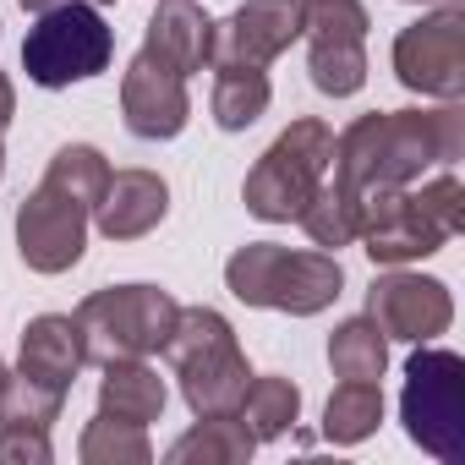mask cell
<instances>
[{
  "instance_id": "cell-30",
  "label": "cell",
  "mask_w": 465,
  "mask_h": 465,
  "mask_svg": "<svg viewBox=\"0 0 465 465\" xmlns=\"http://www.w3.org/2000/svg\"><path fill=\"white\" fill-rule=\"evenodd\" d=\"M0 372H6V367H0Z\"/></svg>"
},
{
  "instance_id": "cell-3",
  "label": "cell",
  "mask_w": 465,
  "mask_h": 465,
  "mask_svg": "<svg viewBox=\"0 0 465 465\" xmlns=\"http://www.w3.org/2000/svg\"><path fill=\"white\" fill-rule=\"evenodd\" d=\"M465 230V186L443 170L421 192L405 186H372L361 192L356 213V242L367 247L372 263H416L432 258L443 242Z\"/></svg>"
},
{
  "instance_id": "cell-16",
  "label": "cell",
  "mask_w": 465,
  "mask_h": 465,
  "mask_svg": "<svg viewBox=\"0 0 465 465\" xmlns=\"http://www.w3.org/2000/svg\"><path fill=\"white\" fill-rule=\"evenodd\" d=\"M83 334H77V318H61V312H45L23 329V361L17 372L50 394H72V378L83 372Z\"/></svg>"
},
{
  "instance_id": "cell-15",
  "label": "cell",
  "mask_w": 465,
  "mask_h": 465,
  "mask_svg": "<svg viewBox=\"0 0 465 465\" xmlns=\"http://www.w3.org/2000/svg\"><path fill=\"white\" fill-rule=\"evenodd\" d=\"M170 213V186L153 170H110L104 197L94 208V224L110 242H137Z\"/></svg>"
},
{
  "instance_id": "cell-24",
  "label": "cell",
  "mask_w": 465,
  "mask_h": 465,
  "mask_svg": "<svg viewBox=\"0 0 465 465\" xmlns=\"http://www.w3.org/2000/svg\"><path fill=\"white\" fill-rule=\"evenodd\" d=\"M153 449H148V432L137 421H121V416H94L88 432H83V465H148Z\"/></svg>"
},
{
  "instance_id": "cell-22",
  "label": "cell",
  "mask_w": 465,
  "mask_h": 465,
  "mask_svg": "<svg viewBox=\"0 0 465 465\" xmlns=\"http://www.w3.org/2000/svg\"><path fill=\"white\" fill-rule=\"evenodd\" d=\"M329 367H334V378L378 383L383 367H389V334L372 318H345L334 329V340H329Z\"/></svg>"
},
{
  "instance_id": "cell-5",
  "label": "cell",
  "mask_w": 465,
  "mask_h": 465,
  "mask_svg": "<svg viewBox=\"0 0 465 465\" xmlns=\"http://www.w3.org/2000/svg\"><path fill=\"white\" fill-rule=\"evenodd\" d=\"M224 285L247 307L312 318V312L334 307V296L345 285V269L329 252H291V247H274V242H247L242 252H230Z\"/></svg>"
},
{
  "instance_id": "cell-6",
  "label": "cell",
  "mask_w": 465,
  "mask_h": 465,
  "mask_svg": "<svg viewBox=\"0 0 465 465\" xmlns=\"http://www.w3.org/2000/svg\"><path fill=\"white\" fill-rule=\"evenodd\" d=\"M329 159H334V132L318 121V115H302L291 121L269 148L263 159L247 170V213L269 219V224H291L302 219V208L318 197V186L329 181Z\"/></svg>"
},
{
  "instance_id": "cell-8",
  "label": "cell",
  "mask_w": 465,
  "mask_h": 465,
  "mask_svg": "<svg viewBox=\"0 0 465 465\" xmlns=\"http://www.w3.org/2000/svg\"><path fill=\"white\" fill-rule=\"evenodd\" d=\"M175 296L159 285H110L94 291L77 307V334H83V356L88 361H126V356H148L164 351L170 329H175Z\"/></svg>"
},
{
  "instance_id": "cell-18",
  "label": "cell",
  "mask_w": 465,
  "mask_h": 465,
  "mask_svg": "<svg viewBox=\"0 0 465 465\" xmlns=\"http://www.w3.org/2000/svg\"><path fill=\"white\" fill-rule=\"evenodd\" d=\"M164 378L143 361V356H126V361H104V383H99V411L104 416H121V421H159L164 416Z\"/></svg>"
},
{
  "instance_id": "cell-9",
  "label": "cell",
  "mask_w": 465,
  "mask_h": 465,
  "mask_svg": "<svg viewBox=\"0 0 465 465\" xmlns=\"http://www.w3.org/2000/svg\"><path fill=\"white\" fill-rule=\"evenodd\" d=\"M110 55H115V34L88 0H66V6L39 12V23L23 39V72L39 88L88 83L110 66Z\"/></svg>"
},
{
  "instance_id": "cell-28",
  "label": "cell",
  "mask_w": 465,
  "mask_h": 465,
  "mask_svg": "<svg viewBox=\"0 0 465 465\" xmlns=\"http://www.w3.org/2000/svg\"><path fill=\"white\" fill-rule=\"evenodd\" d=\"M17 115V94H12V77L0 72V175H6V126Z\"/></svg>"
},
{
  "instance_id": "cell-2",
  "label": "cell",
  "mask_w": 465,
  "mask_h": 465,
  "mask_svg": "<svg viewBox=\"0 0 465 465\" xmlns=\"http://www.w3.org/2000/svg\"><path fill=\"white\" fill-rule=\"evenodd\" d=\"M104 181H110V164L88 143H66L50 159L45 181L17 208V252L34 274H66L83 258Z\"/></svg>"
},
{
  "instance_id": "cell-27",
  "label": "cell",
  "mask_w": 465,
  "mask_h": 465,
  "mask_svg": "<svg viewBox=\"0 0 465 465\" xmlns=\"http://www.w3.org/2000/svg\"><path fill=\"white\" fill-rule=\"evenodd\" d=\"M0 465H50L45 427H0Z\"/></svg>"
},
{
  "instance_id": "cell-12",
  "label": "cell",
  "mask_w": 465,
  "mask_h": 465,
  "mask_svg": "<svg viewBox=\"0 0 465 465\" xmlns=\"http://www.w3.org/2000/svg\"><path fill=\"white\" fill-rule=\"evenodd\" d=\"M302 39V0H247L224 23H213V66H269Z\"/></svg>"
},
{
  "instance_id": "cell-17",
  "label": "cell",
  "mask_w": 465,
  "mask_h": 465,
  "mask_svg": "<svg viewBox=\"0 0 465 465\" xmlns=\"http://www.w3.org/2000/svg\"><path fill=\"white\" fill-rule=\"evenodd\" d=\"M208 39H213V23L203 17L197 0H159L143 50H148L153 61H164L170 72L192 77V72L208 66Z\"/></svg>"
},
{
  "instance_id": "cell-13",
  "label": "cell",
  "mask_w": 465,
  "mask_h": 465,
  "mask_svg": "<svg viewBox=\"0 0 465 465\" xmlns=\"http://www.w3.org/2000/svg\"><path fill=\"white\" fill-rule=\"evenodd\" d=\"M367 318L389 340L427 345V340H438L454 323V302H449V291L438 280H421V274H378L372 291H367Z\"/></svg>"
},
{
  "instance_id": "cell-7",
  "label": "cell",
  "mask_w": 465,
  "mask_h": 465,
  "mask_svg": "<svg viewBox=\"0 0 465 465\" xmlns=\"http://www.w3.org/2000/svg\"><path fill=\"white\" fill-rule=\"evenodd\" d=\"M400 416L411 443H421L443 465H465V361L454 351H438L432 340L416 345V356L405 361Z\"/></svg>"
},
{
  "instance_id": "cell-20",
  "label": "cell",
  "mask_w": 465,
  "mask_h": 465,
  "mask_svg": "<svg viewBox=\"0 0 465 465\" xmlns=\"http://www.w3.org/2000/svg\"><path fill=\"white\" fill-rule=\"evenodd\" d=\"M269 72L263 66H213V126L219 132H247L269 110Z\"/></svg>"
},
{
  "instance_id": "cell-26",
  "label": "cell",
  "mask_w": 465,
  "mask_h": 465,
  "mask_svg": "<svg viewBox=\"0 0 465 465\" xmlns=\"http://www.w3.org/2000/svg\"><path fill=\"white\" fill-rule=\"evenodd\" d=\"M66 394H50L39 383H28L23 372H0V427H45L61 416Z\"/></svg>"
},
{
  "instance_id": "cell-29",
  "label": "cell",
  "mask_w": 465,
  "mask_h": 465,
  "mask_svg": "<svg viewBox=\"0 0 465 465\" xmlns=\"http://www.w3.org/2000/svg\"><path fill=\"white\" fill-rule=\"evenodd\" d=\"M50 6H66V0H23V12H34V17L50 12ZM88 6H99V0H88Z\"/></svg>"
},
{
  "instance_id": "cell-25",
  "label": "cell",
  "mask_w": 465,
  "mask_h": 465,
  "mask_svg": "<svg viewBox=\"0 0 465 465\" xmlns=\"http://www.w3.org/2000/svg\"><path fill=\"white\" fill-rule=\"evenodd\" d=\"M356 213H361V203L323 181L318 197L302 208V230L312 236V247H351L356 242Z\"/></svg>"
},
{
  "instance_id": "cell-23",
  "label": "cell",
  "mask_w": 465,
  "mask_h": 465,
  "mask_svg": "<svg viewBox=\"0 0 465 465\" xmlns=\"http://www.w3.org/2000/svg\"><path fill=\"white\" fill-rule=\"evenodd\" d=\"M378 421H383V389L361 383V378H345L323 405V438L329 443H361L378 432Z\"/></svg>"
},
{
  "instance_id": "cell-21",
  "label": "cell",
  "mask_w": 465,
  "mask_h": 465,
  "mask_svg": "<svg viewBox=\"0 0 465 465\" xmlns=\"http://www.w3.org/2000/svg\"><path fill=\"white\" fill-rule=\"evenodd\" d=\"M242 427L258 438V443H269V438H285L291 427H296V416H302V389L291 383V378H252L247 383V394H242Z\"/></svg>"
},
{
  "instance_id": "cell-19",
  "label": "cell",
  "mask_w": 465,
  "mask_h": 465,
  "mask_svg": "<svg viewBox=\"0 0 465 465\" xmlns=\"http://www.w3.org/2000/svg\"><path fill=\"white\" fill-rule=\"evenodd\" d=\"M252 449L258 438L242 427V416H197V427L170 443V465H242Z\"/></svg>"
},
{
  "instance_id": "cell-11",
  "label": "cell",
  "mask_w": 465,
  "mask_h": 465,
  "mask_svg": "<svg viewBox=\"0 0 465 465\" xmlns=\"http://www.w3.org/2000/svg\"><path fill=\"white\" fill-rule=\"evenodd\" d=\"M394 77L421 99L465 94V12L443 6L394 39Z\"/></svg>"
},
{
  "instance_id": "cell-10",
  "label": "cell",
  "mask_w": 465,
  "mask_h": 465,
  "mask_svg": "<svg viewBox=\"0 0 465 465\" xmlns=\"http://www.w3.org/2000/svg\"><path fill=\"white\" fill-rule=\"evenodd\" d=\"M367 28L361 0H302V39L318 94L351 99L367 83Z\"/></svg>"
},
{
  "instance_id": "cell-14",
  "label": "cell",
  "mask_w": 465,
  "mask_h": 465,
  "mask_svg": "<svg viewBox=\"0 0 465 465\" xmlns=\"http://www.w3.org/2000/svg\"><path fill=\"white\" fill-rule=\"evenodd\" d=\"M121 115H126V132L143 137V143H164L186 126L192 115V99H186V77L170 72L164 61H153L148 50L132 55L126 77H121Z\"/></svg>"
},
{
  "instance_id": "cell-4",
  "label": "cell",
  "mask_w": 465,
  "mask_h": 465,
  "mask_svg": "<svg viewBox=\"0 0 465 465\" xmlns=\"http://www.w3.org/2000/svg\"><path fill=\"white\" fill-rule=\"evenodd\" d=\"M164 356L181 378V394L192 405V416H236L242 394L252 383L247 356L236 345V329H230L213 307H181L175 329L164 340Z\"/></svg>"
},
{
  "instance_id": "cell-1",
  "label": "cell",
  "mask_w": 465,
  "mask_h": 465,
  "mask_svg": "<svg viewBox=\"0 0 465 465\" xmlns=\"http://www.w3.org/2000/svg\"><path fill=\"white\" fill-rule=\"evenodd\" d=\"M465 148V110L443 99V110H372L351 121L334 143V192L356 197L372 186H411L432 164H454Z\"/></svg>"
}]
</instances>
